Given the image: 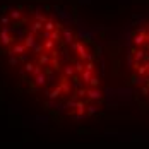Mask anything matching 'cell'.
Masks as SVG:
<instances>
[{
    "instance_id": "1",
    "label": "cell",
    "mask_w": 149,
    "mask_h": 149,
    "mask_svg": "<svg viewBox=\"0 0 149 149\" xmlns=\"http://www.w3.org/2000/svg\"><path fill=\"white\" fill-rule=\"evenodd\" d=\"M0 45L9 62L48 106L88 117L101 100L96 53L88 40L43 7H9L0 15Z\"/></svg>"
},
{
    "instance_id": "2",
    "label": "cell",
    "mask_w": 149,
    "mask_h": 149,
    "mask_svg": "<svg viewBox=\"0 0 149 149\" xmlns=\"http://www.w3.org/2000/svg\"><path fill=\"white\" fill-rule=\"evenodd\" d=\"M130 70L132 82L139 88V93L149 100V21L142 22L132 33Z\"/></svg>"
}]
</instances>
